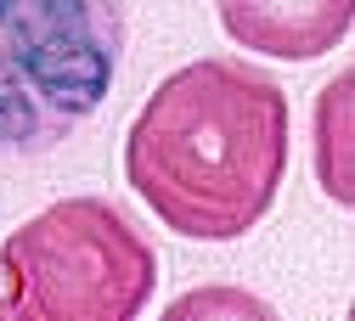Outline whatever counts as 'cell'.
I'll use <instances>...</instances> for the list:
<instances>
[{"label": "cell", "mask_w": 355, "mask_h": 321, "mask_svg": "<svg viewBox=\"0 0 355 321\" xmlns=\"http://www.w3.org/2000/svg\"><path fill=\"white\" fill-rule=\"evenodd\" d=\"M288 90L237 57H198L153 85L124 135V175L187 243H237L288 180Z\"/></svg>", "instance_id": "1"}, {"label": "cell", "mask_w": 355, "mask_h": 321, "mask_svg": "<svg viewBox=\"0 0 355 321\" xmlns=\"http://www.w3.org/2000/svg\"><path fill=\"white\" fill-rule=\"evenodd\" d=\"M124 45V0H0V164L46 158L96 119Z\"/></svg>", "instance_id": "2"}, {"label": "cell", "mask_w": 355, "mask_h": 321, "mask_svg": "<svg viewBox=\"0 0 355 321\" xmlns=\"http://www.w3.org/2000/svg\"><path fill=\"white\" fill-rule=\"evenodd\" d=\"M158 293V254L107 198H62L0 243V321H130Z\"/></svg>", "instance_id": "3"}, {"label": "cell", "mask_w": 355, "mask_h": 321, "mask_svg": "<svg viewBox=\"0 0 355 321\" xmlns=\"http://www.w3.org/2000/svg\"><path fill=\"white\" fill-rule=\"evenodd\" d=\"M214 17L243 51L277 62H316L344 45L355 0H214Z\"/></svg>", "instance_id": "4"}, {"label": "cell", "mask_w": 355, "mask_h": 321, "mask_svg": "<svg viewBox=\"0 0 355 321\" xmlns=\"http://www.w3.org/2000/svg\"><path fill=\"white\" fill-rule=\"evenodd\" d=\"M316 180L322 192L349 209L355 203V73H333L316 96Z\"/></svg>", "instance_id": "5"}, {"label": "cell", "mask_w": 355, "mask_h": 321, "mask_svg": "<svg viewBox=\"0 0 355 321\" xmlns=\"http://www.w3.org/2000/svg\"><path fill=\"white\" fill-rule=\"evenodd\" d=\"M203 315H243V321H277V310L243 293V288H198V293H181L169 299L164 321H203Z\"/></svg>", "instance_id": "6"}]
</instances>
